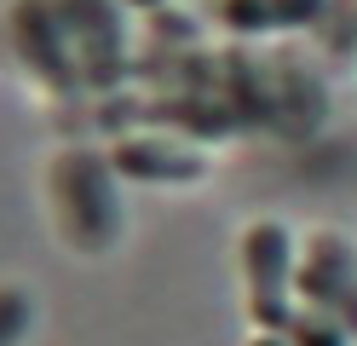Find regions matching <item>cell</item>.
<instances>
[{
	"label": "cell",
	"mask_w": 357,
	"mask_h": 346,
	"mask_svg": "<svg viewBox=\"0 0 357 346\" xmlns=\"http://www.w3.org/2000/svg\"><path fill=\"white\" fill-rule=\"evenodd\" d=\"M116 161L109 150H86L70 145L52 156L47 168V202H52V231L58 243L81 254V260H98L121 243L127 214H121V185H116Z\"/></svg>",
	"instance_id": "1"
},
{
	"label": "cell",
	"mask_w": 357,
	"mask_h": 346,
	"mask_svg": "<svg viewBox=\"0 0 357 346\" xmlns=\"http://www.w3.org/2000/svg\"><path fill=\"white\" fill-rule=\"evenodd\" d=\"M236 266H242L248 323L265 335H288V323L300 317V243H294V231L282 219H254L242 231Z\"/></svg>",
	"instance_id": "2"
},
{
	"label": "cell",
	"mask_w": 357,
	"mask_h": 346,
	"mask_svg": "<svg viewBox=\"0 0 357 346\" xmlns=\"http://www.w3.org/2000/svg\"><path fill=\"white\" fill-rule=\"evenodd\" d=\"M12 41H17L24 69L52 92V99H75V92H86V75H81V58H75L70 29H63L58 0H17V6H12Z\"/></svg>",
	"instance_id": "3"
},
{
	"label": "cell",
	"mask_w": 357,
	"mask_h": 346,
	"mask_svg": "<svg viewBox=\"0 0 357 346\" xmlns=\"http://www.w3.org/2000/svg\"><path fill=\"white\" fill-rule=\"evenodd\" d=\"M300 306L334 317L357 340V248L340 231H311L300 243Z\"/></svg>",
	"instance_id": "4"
},
{
	"label": "cell",
	"mask_w": 357,
	"mask_h": 346,
	"mask_svg": "<svg viewBox=\"0 0 357 346\" xmlns=\"http://www.w3.org/2000/svg\"><path fill=\"white\" fill-rule=\"evenodd\" d=\"M63 29L75 41L86 92H109L127 75V35H121V6L116 0H58Z\"/></svg>",
	"instance_id": "5"
},
{
	"label": "cell",
	"mask_w": 357,
	"mask_h": 346,
	"mask_svg": "<svg viewBox=\"0 0 357 346\" xmlns=\"http://www.w3.org/2000/svg\"><path fill=\"white\" fill-rule=\"evenodd\" d=\"M116 173L132 185H196L213 173V156L185 145V138H162V133H127L109 145Z\"/></svg>",
	"instance_id": "6"
},
{
	"label": "cell",
	"mask_w": 357,
	"mask_h": 346,
	"mask_svg": "<svg viewBox=\"0 0 357 346\" xmlns=\"http://www.w3.org/2000/svg\"><path fill=\"white\" fill-rule=\"evenodd\" d=\"M328 12V0H219V23L231 35H288L323 23Z\"/></svg>",
	"instance_id": "7"
},
{
	"label": "cell",
	"mask_w": 357,
	"mask_h": 346,
	"mask_svg": "<svg viewBox=\"0 0 357 346\" xmlns=\"http://www.w3.org/2000/svg\"><path fill=\"white\" fill-rule=\"evenodd\" d=\"M29 329H35V300L24 289L0 283V346H24Z\"/></svg>",
	"instance_id": "8"
},
{
	"label": "cell",
	"mask_w": 357,
	"mask_h": 346,
	"mask_svg": "<svg viewBox=\"0 0 357 346\" xmlns=\"http://www.w3.org/2000/svg\"><path fill=\"white\" fill-rule=\"evenodd\" d=\"M288 340H294V346H357V340H351L334 317L305 312V306H300V317H294V323H288Z\"/></svg>",
	"instance_id": "9"
},
{
	"label": "cell",
	"mask_w": 357,
	"mask_h": 346,
	"mask_svg": "<svg viewBox=\"0 0 357 346\" xmlns=\"http://www.w3.org/2000/svg\"><path fill=\"white\" fill-rule=\"evenodd\" d=\"M242 346H294V340H288V335H265V329H254Z\"/></svg>",
	"instance_id": "10"
},
{
	"label": "cell",
	"mask_w": 357,
	"mask_h": 346,
	"mask_svg": "<svg viewBox=\"0 0 357 346\" xmlns=\"http://www.w3.org/2000/svg\"><path fill=\"white\" fill-rule=\"evenodd\" d=\"M132 6H139V12H155V6H162V0H132Z\"/></svg>",
	"instance_id": "11"
}]
</instances>
